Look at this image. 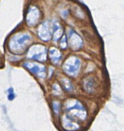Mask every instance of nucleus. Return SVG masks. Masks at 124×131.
<instances>
[{
  "label": "nucleus",
  "mask_w": 124,
  "mask_h": 131,
  "mask_svg": "<svg viewBox=\"0 0 124 131\" xmlns=\"http://www.w3.org/2000/svg\"><path fill=\"white\" fill-rule=\"evenodd\" d=\"M31 40V36L28 34H18L15 35L10 42V48L13 52H17L25 47V44Z\"/></svg>",
  "instance_id": "obj_1"
},
{
  "label": "nucleus",
  "mask_w": 124,
  "mask_h": 131,
  "mask_svg": "<svg viewBox=\"0 0 124 131\" xmlns=\"http://www.w3.org/2000/svg\"><path fill=\"white\" fill-rule=\"evenodd\" d=\"M80 65H81V61L80 59L75 56H71L65 61L62 69L69 75L76 76L79 72Z\"/></svg>",
  "instance_id": "obj_2"
},
{
  "label": "nucleus",
  "mask_w": 124,
  "mask_h": 131,
  "mask_svg": "<svg viewBox=\"0 0 124 131\" xmlns=\"http://www.w3.org/2000/svg\"><path fill=\"white\" fill-rule=\"evenodd\" d=\"M27 57L38 61H45L47 59V49L41 45L32 46L29 50Z\"/></svg>",
  "instance_id": "obj_3"
},
{
  "label": "nucleus",
  "mask_w": 124,
  "mask_h": 131,
  "mask_svg": "<svg viewBox=\"0 0 124 131\" xmlns=\"http://www.w3.org/2000/svg\"><path fill=\"white\" fill-rule=\"evenodd\" d=\"M53 33V24L50 22L45 21L41 24L38 29V35L39 38L44 41H48L51 39Z\"/></svg>",
  "instance_id": "obj_4"
},
{
  "label": "nucleus",
  "mask_w": 124,
  "mask_h": 131,
  "mask_svg": "<svg viewBox=\"0 0 124 131\" xmlns=\"http://www.w3.org/2000/svg\"><path fill=\"white\" fill-rule=\"evenodd\" d=\"M24 66L27 68L31 72L37 75L39 78H44L45 77V67L41 64L36 63L27 62L24 64Z\"/></svg>",
  "instance_id": "obj_5"
},
{
  "label": "nucleus",
  "mask_w": 124,
  "mask_h": 131,
  "mask_svg": "<svg viewBox=\"0 0 124 131\" xmlns=\"http://www.w3.org/2000/svg\"><path fill=\"white\" fill-rule=\"evenodd\" d=\"M39 18V12L35 6H31L27 14V23L30 26H33L38 23Z\"/></svg>",
  "instance_id": "obj_6"
},
{
  "label": "nucleus",
  "mask_w": 124,
  "mask_h": 131,
  "mask_svg": "<svg viewBox=\"0 0 124 131\" xmlns=\"http://www.w3.org/2000/svg\"><path fill=\"white\" fill-rule=\"evenodd\" d=\"M69 43L72 49L75 50L80 49L83 45L81 38L73 31H71L69 33Z\"/></svg>",
  "instance_id": "obj_7"
},
{
  "label": "nucleus",
  "mask_w": 124,
  "mask_h": 131,
  "mask_svg": "<svg viewBox=\"0 0 124 131\" xmlns=\"http://www.w3.org/2000/svg\"><path fill=\"white\" fill-rule=\"evenodd\" d=\"M62 126L64 129L67 130H77L79 128V126L76 124L74 123L67 117L64 118L62 120Z\"/></svg>",
  "instance_id": "obj_8"
},
{
  "label": "nucleus",
  "mask_w": 124,
  "mask_h": 131,
  "mask_svg": "<svg viewBox=\"0 0 124 131\" xmlns=\"http://www.w3.org/2000/svg\"><path fill=\"white\" fill-rule=\"evenodd\" d=\"M49 56L52 63L57 64L61 59V54L59 50L56 48H51L49 52Z\"/></svg>",
  "instance_id": "obj_9"
},
{
  "label": "nucleus",
  "mask_w": 124,
  "mask_h": 131,
  "mask_svg": "<svg viewBox=\"0 0 124 131\" xmlns=\"http://www.w3.org/2000/svg\"><path fill=\"white\" fill-rule=\"evenodd\" d=\"M62 35V29L61 26L57 22L53 24V33H52V38L53 40L56 42L57 40L59 39Z\"/></svg>",
  "instance_id": "obj_10"
},
{
  "label": "nucleus",
  "mask_w": 124,
  "mask_h": 131,
  "mask_svg": "<svg viewBox=\"0 0 124 131\" xmlns=\"http://www.w3.org/2000/svg\"><path fill=\"white\" fill-rule=\"evenodd\" d=\"M94 83H93V81H92L91 79H88L87 81H85V88L88 92H92V91L94 90Z\"/></svg>",
  "instance_id": "obj_11"
},
{
  "label": "nucleus",
  "mask_w": 124,
  "mask_h": 131,
  "mask_svg": "<svg viewBox=\"0 0 124 131\" xmlns=\"http://www.w3.org/2000/svg\"><path fill=\"white\" fill-rule=\"evenodd\" d=\"M62 84H63L64 87V88L66 90L71 91L72 90V84H71L70 81L68 80V79H63V81H62Z\"/></svg>",
  "instance_id": "obj_12"
},
{
  "label": "nucleus",
  "mask_w": 124,
  "mask_h": 131,
  "mask_svg": "<svg viewBox=\"0 0 124 131\" xmlns=\"http://www.w3.org/2000/svg\"><path fill=\"white\" fill-rule=\"evenodd\" d=\"M63 37H62V40H61V47H62V49H65L66 48V47H67V39H66V37L65 36L64 34H63Z\"/></svg>",
  "instance_id": "obj_13"
},
{
  "label": "nucleus",
  "mask_w": 124,
  "mask_h": 131,
  "mask_svg": "<svg viewBox=\"0 0 124 131\" xmlns=\"http://www.w3.org/2000/svg\"><path fill=\"white\" fill-rule=\"evenodd\" d=\"M53 107L56 113H59L60 110V104L57 102H54L53 103Z\"/></svg>",
  "instance_id": "obj_14"
},
{
  "label": "nucleus",
  "mask_w": 124,
  "mask_h": 131,
  "mask_svg": "<svg viewBox=\"0 0 124 131\" xmlns=\"http://www.w3.org/2000/svg\"><path fill=\"white\" fill-rule=\"evenodd\" d=\"M9 92V95H8V99L10 101H12L15 98V95H14L13 92V89L12 88H10L8 90Z\"/></svg>",
  "instance_id": "obj_15"
}]
</instances>
